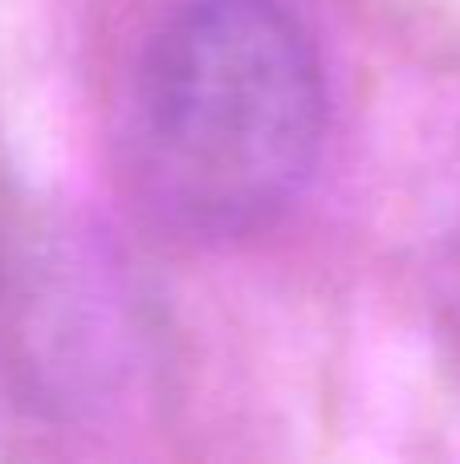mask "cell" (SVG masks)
Instances as JSON below:
<instances>
[{
    "label": "cell",
    "mask_w": 460,
    "mask_h": 464,
    "mask_svg": "<svg viewBox=\"0 0 460 464\" xmlns=\"http://www.w3.org/2000/svg\"><path fill=\"white\" fill-rule=\"evenodd\" d=\"M445 269H448V285H453V305L460 314V212H456L453 232H448V261H445Z\"/></svg>",
    "instance_id": "2"
},
{
    "label": "cell",
    "mask_w": 460,
    "mask_h": 464,
    "mask_svg": "<svg viewBox=\"0 0 460 464\" xmlns=\"http://www.w3.org/2000/svg\"><path fill=\"white\" fill-rule=\"evenodd\" d=\"M322 139V65L277 0H187L130 73V184L192 240L225 245L277 225L314 179Z\"/></svg>",
    "instance_id": "1"
}]
</instances>
